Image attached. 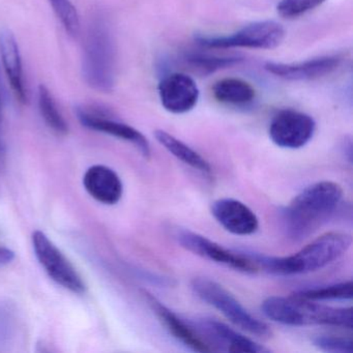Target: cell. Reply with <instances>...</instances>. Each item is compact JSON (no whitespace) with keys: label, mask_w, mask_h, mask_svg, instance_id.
Listing matches in <instances>:
<instances>
[{"label":"cell","mask_w":353,"mask_h":353,"mask_svg":"<svg viewBox=\"0 0 353 353\" xmlns=\"http://www.w3.org/2000/svg\"><path fill=\"white\" fill-rule=\"evenodd\" d=\"M343 197V190L334 181H319L303 189L281 212L287 236L301 241L327 222Z\"/></svg>","instance_id":"obj_1"},{"label":"cell","mask_w":353,"mask_h":353,"mask_svg":"<svg viewBox=\"0 0 353 353\" xmlns=\"http://www.w3.org/2000/svg\"><path fill=\"white\" fill-rule=\"evenodd\" d=\"M352 239L342 232H328L314 239L293 255L272 257L257 253H245L258 268L279 276L307 274L325 268L342 257L350 249Z\"/></svg>","instance_id":"obj_2"},{"label":"cell","mask_w":353,"mask_h":353,"mask_svg":"<svg viewBox=\"0 0 353 353\" xmlns=\"http://www.w3.org/2000/svg\"><path fill=\"white\" fill-rule=\"evenodd\" d=\"M261 310L268 319L290 326L326 325L352 328V309L314 303L296 296L268 297Z\"/></svg>","instance_id":"obj_3"},{"label":"cell","mask_w":353,"mask_h":353,"mask_svg":"<svg viewBox=\"0 0 353 353\" xmlns=\"http://www.w3.org/2000/svg\"><path fill=\"white\" fill-rule=\"evenodd\" d=\"M82 73L88 85L101 92L113 90L115 82V46L110 28L103 17L88 26L84 42Z\"/></svg>","instance_id":"obj_4"},{"label":"cell","mask_w":353,"mask_h":353,"mask_svg":"<svg viewBox=\"0 0 353 353\" xmlns=\"http://www.w3.org/2000/svg\"><path fill=\"white\" fill-rule=\"evenodd\" d=\"M194 292L208 305L218 310L234 325L253 336L268 338L272 336L265 322L254 317L243 305L222 285L208 278H196L192 281Z\"/></svg>","instance_id":"obj_5"},{"label":"cell","mask_w":353,"mask_h":353,"mask_svg":"<svg viewBox=\"0 0 353 353\" xmlns=\"http://www.w3.org/2000/svg\"><path fill=\"white\" fill-rule=\"evenodd\" d=\"M285 30L274 21H260L245 26L228 37H204L196 38L198 44L206 48H250L270 50L281 45L284 40Z\"/></svg>","instance_id":"obj_6"},{"label":"cell","mask_w":353,"mask_h":353,"mask_svg":"<svg viewBox=\"0 0 353 353\" xmlns=\"http://www.w3.org/2000/svg\"><path fill=\"white\" fill-rule=\"evenodd\" d=\"M32 239L37 258L48 276L71 292L76 294L85 293V283L53 241L41 230L34 231Z\"/></svg>","instance_id":"obj_7"},{"label":"cell","mask_w":353,"mask_h":353,"mask_svg":"<svg viewBox=\"0 0 353 353\" xmlns=\"http://www.w3.org/2000/svg\"><path fill=\"white\" fill-rule=\"evenodd\" d=\"M76 114L83 127L129 142L144 158H150L152 150L145 136L135 128L117 121L107 109L94 105H82L76 109Z\"/></svg>","instance_id":"obj_8"},{"label":"cell","mask_w":353,"mask_h":353,"mask_svg":"<svg viewBox=\"0 0 353 353\" xmlns=\"http://www.w3.org/2000/svg\"><path fill=\"white\" fill-rule=\"evenodd\" d=\"M313 117L301 111H279L270 125V138L279 148L299 150L309 143L315 133Z\"/></svg>","instance_id":"obj_9"},{"label":"cell","mask_w":353,"mask_h":353,"mask_svg":"<svg viewBox=\"0 0 353 353\" xmlns=\"http://www.w3.org/2000/svg\"><path fill=\"white\" fill-rule=\"evenodd\" d=\"M175 236L181 247L200 257L206 258L245 274H256L259 270L257 264L245 253H237V252L225 249L219 243L198 233L189 230H181Z\"/></svg>","instance_id":"obj_10"},{"label":"cell","mask_w":353,"mask_h":353,"mask_svg":"<svg viewBox=\"0 0 353 353\" xmlns=\"http://www.w3.org/2000/svg\"><path fill=\"white\" fill-rule=\"evenodd\" d=\"M191 324L212 347V351L224 350L241 353H263L270 351L259 343L239 334L218 320L204 318L191 322Z\"/></svg>","instance_id":"obj_11"},{"label":"cell","mask_w":353,"mask_h":353,"mask_svg":"<svg viewBox=\"0 0 353 353\" xmlns=\"http://www.w3.org/2000/svg\"><path fill=\"white\" fill-rule=\"evenodd\" d=\"M162 106L173 114L193 110L199 100V88L193 78L183 73H173L161 80L158 86Z\"/></svg>","instance_id":"obj_12"},{"label":"cell","mask_w":353,"mask_h":353,"mask_svg":"<svg viewBox=\"0 0 353 353\" xmlns=\"http://www.w3.org/2000/svg\"><path fill=\"white\" fill-rule=\"evenodd\" d=\"M212 214L228 232L241 236L254 234L259 228L255 212L239 200L223 198L212 206Z\"/></svg>","instance_id":"obj_13"},{"label":"cell","mask_w":353,"mask_h":353,"mask_svg":"<svg viewBox=\"0 0 353 353\" xmlns=\"http://www.w3.org/2000/svg\"><path fill=\"white\" fill-rule=\"evenodd\" d=\"M143 296L154 313L164 324L165 327L179 342L197 352H212V347L200 336L199 332L193 327L191 323L181 319L176 314L173 313L169 307H167L164 303H161L158 299H156L148 291H143Z\"/></svg>","instance_id":"obj_14"},{"label":"cell","mask_w":353,"mask_h":353,"mask_svg":"<svg viewBox=\"0 0 353 353\" xmlns=\"http://www.w3.org/2000/svg\"><path fill=\"white\" fill-rule=\"evenodd\" d=\"M342 59L338 55L317 57L303 63H268L264 69L276 77L290 81H307L330 75L338 69Z\"/></svg>","instance_id":"obj_15"},{"label":"cell","mask_w":353,"mask_h":353,"mask_svg":"<svg viewBox=\"0 0 353 353\" xmlns=\"http://www.w3.org/2000/svg\"><path fill=\"white\" fill-rule=\"evenodd\" d=\"M83 185L94 200L105 205H114L123 197L121 177L113 169L104 165L88 168L83 176Z\"/></svg>","instance_id":"obj_16"},{"label":"cell","mask_w":353,"mask_h":353,"mask_svg":"<svg viewBox=\"0 0 353 353\" xmlns=\"http://www.w3.org/2000/svg\"><path fill=\"white\" fill-rule=\"evenodd\" d=\"M0 59L13 94L22 104L28 103V90L24 81L21 54L15 36L11 30L0 32Z\"/></svg>","instance_id":"obj_17"},{"label":"cell","mask_w":353,"mask_h":353,"mask_svg":"<svg viewBox=\"0 0 353 353\" xmlns=\"http://www.w3.org/2000/svg\"><path fill=\"white\" fill-rule=\"evenodd\" d=\"M154 137L157 141L177 160L181 161L198 172L203 173L206 176H210L212 174V168L208 161H206L199 152L190 148L188 144L183 143V141L163 130L154 132Z\"/></svg>","instance_id":"obj_18"},{"label":"cell","mask_w":353,"mask_h":353,"mask_svg":"<svg viewBox=\"0 0 353 353\" xmlns=\"http://www.w3.org/2000/svg\"><path fill=\"white\" fill-rule=\"evenodd\" d=\"M214 98L219 102L230 105H245L255 99V90L251 84L239 78H225L214 84Z\"/></svg>","instance_id":"obj_19"},{"label":"cell","mask_w":353,"mask_h":353,"mask_svg":"<svg viewBox=\"0 0 353 353\" xmlns=\"http://www.w3.org/2000/svg\"><path fill=\"white\" fill-rule=\"evenodd\" d=\"M39 109L49 129L59 136H65L69 133V125L57 108V103L51 94L50 90L45 85H41L38 92Z\"/></svg>","instance_id":"obj_20"},{"label":"cell","mask_w":353,"mask_h":353,"mask_svg":"<svg viewBox=\"0 0 353 353\" xmlns=\"http://www.w3.org/2000/svg\"><path fill=\"white\" fill-rule=\"evenodd\" d=\"M241 61L243 59L239 57H221L200 52H190L185 55V61L188 67L202 76L210 75L219 70L239 65Z\"/></svg>","instance_id":"obj_21"},{"label":"cell","mask_w":353,"mask_h":353,"mask_svg":"<svg viewBox=\"0 0 353 353\" xmlns=\"http://www.w3.org/2000/svg\"><path fill=\"white\" fill-rule=\"evenodd\" d=\"M352 281H346V282L336 283L327 286L299 290L295 292L293 296L312 301H348L352 299Z\"/></svg>","instance_id":"obj_22"},{"label":"cell","mask_w":353,"mask_h":353,"mask_svg":"<svg viewBox=\"0 0 353 353\" xmlns=\"http://www.w3.org/2000/svg\"><path fill=\"white\" fill-rule=\"evenodd\" d=\"M49 3L65 32L70 36H77L80 32V19L72 0H49Z\"/></svg>","instance_id":"obj_23"},{"label":"cell","mask_w":353,"mask_h":353,"mask_svg":"<svg viewBox=\"0 0 353 353\" xmlns=\"http://www.w3.org/2000/svg\"><path fill=\"white\" fill-rule=\"evenodd\" d=\"M325 0H281L276 10L285 19H295L321 6Z\"/></svg>","instance_id":"obj_24"},{"label":"cell","mask_w":353,"mask_h":353,"mask_svg":"<svg viewBox=\"0 0 353 353\" xmlns=\"http://www.w3.org/2000/svg\"><path fill=\"white\" fill-rule=\"evenodd\" d=\"M314 346L325 352L349 353L352 350L351 338L336 336H318L313 339Z\"/></svg>","instance_id":"obj_25"},{"label":"cell","mask_w":353,"mask_h":353,"mask_svg":"<svg viewBox=\"0 0 353 353\" xmlns=\"http://www.w3.org/2000/svg\"><path fill=\"white\" fill-rule=\"evenodd\" d=\"M15 252L9 248L0 247V266L8 265L15 259Z\"/></svg>","instance_id":"obj_26"},{"label":"cell","mask_w":353,"mask_h":353,"mask_svg":"<svg viewBox=\"0 0 353 353\" xmlns=\"http://www.w3.org/2000/svg\"><path fill=\"white\" fill-rule=\"evenodd\" d=\"M5 156L6 141L3 127V102H1V97H0V158H3Z\"/></svg>","instance_id":"obj_27"}]
</instances>
